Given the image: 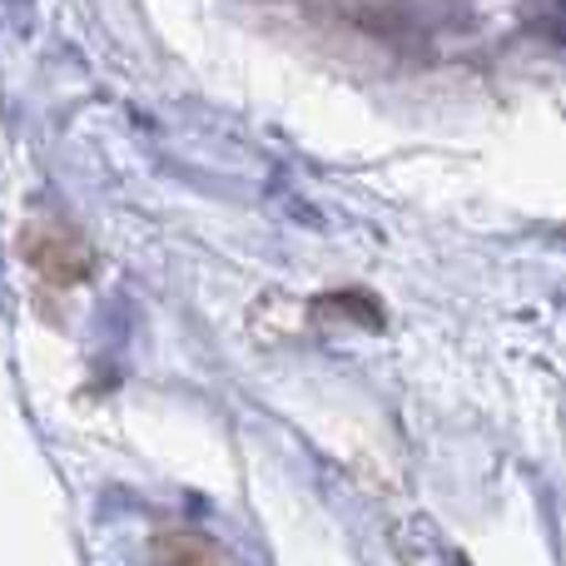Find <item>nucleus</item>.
Returning <instances> with one entry per match:
<instances>
[{
    "label": "nucleus",
    "instance_id": "obj_1",
    "mask_svg": "<svg viewBox=\"0 0 566 566\" xmlns=\"http://www.w3.org/2000/svg\"><path fill=\"white\" fill-rule=\"evenodd\" d=\"M20 249H25V259L40 269V274L55 279V283H80L90 274V264H95L90 244L70 224H35V229H25Z\"/></svg>",
    "mask_w": 566,
    "mask_h": 566
},
{
    "label": "nucleus",
    "instance_id": "obj_2",
    "mask_svg": "<svg viewBox=\"0 0 566 566\" xmlns=\"http://www.w3.org/2000/svg\"><path fill=\"white\" fill-rule=\"evenodd\" d=\"M155 566H234L224 552L209 537H195V532H165L155 542Z\"/></svg>",
    "mask_w": 566,
    "mask_h": 566
}]
</instances>
